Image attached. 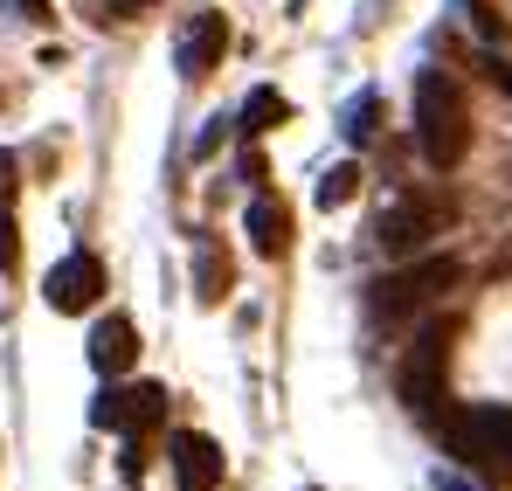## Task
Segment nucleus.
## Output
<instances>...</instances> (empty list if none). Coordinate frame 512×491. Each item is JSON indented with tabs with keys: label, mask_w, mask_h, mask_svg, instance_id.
I'll return each instance as SVG.
<instances>
[{
	"label": "nucleus",
	"mask_w": 512,
	"mask_h": 491,
	"mask_svg": "<svg viewBox=\"0 0 512 491\" xmlns=\"http://www.w3.org/2000/svg\"><path fill=\"white\" fill-rule=\"evenodd\" d=\"M416 146H423V160L436 173H450L464 160V146H471V111H464V90L450 83V70L416 77Z\"/></svg>",
	"instance_id": "nucleus-1"
},
{
	"label": "nucleus",
	"mask_w": 512,
	"mask_h": 491,
	"mask_svg": "<svg viewBox=\"0 0 512 491\" xmlns=\"http://www.w3.org/2000/svg\"><path fill=\"white\" fill-rule=\"evenodd\" d=\"M443 443H450L457 464H471V471L512 485V409L506 402H478V409L450 415V422H443Z\"/></svg>",
	"instance_id": "nucleus-2"
},
{
	"label": "nucleus",
	"mask_w": 512,
	"mask_h": 491,
	"mask_svg": "<svg viewBox=\"0 0 512 491\" xmlns=\"http://www.w3.org/2000/svg\"><path fill=\"white\" fill-rule=\"evenodd\" d=\"M457 284V263L450 256H423V263H409V270H395V277H381L374 284V319H409L416 305H429L436 291H450Z\"/></svg>",
	"instance_id": "nucleus-3"
},
{
	"label": "nucleus",
	"mask_w": 512,
	"mask_h": 491,
	"mask_svg": "<svg viewBox=\"0 0 512 491\" xmlns=\"http://www.w3.org/2000/svg\"><path fill=\"white\" fill-rule=\"evenodd\" d=\"M443 367H450V326H423L402 360V402L416 415H436L443 402Z\"/></svg>",
	"instance_id": "nucleus-4"
},
{
	"label": "nucleus",
	"mask_w": 512,
	"mask_h": 491,
	"mask_svg": "<svg viewBox=\"0 0 512 491\" xmlns=\"http://www.w3.org/2000/svg\"><path fill=\"white\" fill-rule=\"evenodd\" d=\"M160 415H167V388H160V381H139V388H104V395L90 402V422H97V429H125V436L153 429Z\"/></svg>",
	"instance_id": "nucleus-5"
},
{
	"label": "nucleus",
	"mask_w": 512,
	"mask_h": 491,
	"mask_svg": "<svg viewBox=\"0 0 512 491\" xmlns=\"http://www.w3.org/2000/svg\"><path fill=\"white\" fill-rule=\"evenodd\" d=\"M97 291H104V263H97L90 249H70V256L42 277L49 312H90V305H97Z\"/></svg>",
	"instance_id": "nucleus-6"
},
{
	"label": "nucleus",
	"mask_w": 512,
	"mask_h": 491,
	"mask_svg": "<svg viewBox=\"0 0 512 491\" xmlns=\"http://www.w3.org/2000/svg\"><path fill=\"white\" fill-rule=\"evenodd\" d=\"M173 457V478H180V491H215L222 485V443L215 436H201V429H180L167 443Z\"/></svg>",
	"instance_id": "nucleus-7"
},
{
	"label": "nucleus",
	"mask_w": 512,
	"mask_h": 491,
	"mask_svg": "<svg viewBox=\"0 0 512 491\" xmlns=\"http://www.w3.org/2000/svg\"><path fill=\"white\" fill-rule=\"evenodd\" d=\"M222 49H229V21H222L215 7L194 14L187 35H180V77H208V70L222 63Z\"/></svg>",
	"instance_id": "nucleus-8"
},
{
	"label": "nucleus",
	"mask_w": 512,
	"mask_h": 491,
	"mask_svg": "<svg viewBox=\"0 0 512 491\" xmlns=\"http://www.w3.org/2000/svg\"><path fill=\"white\" fill-rule=\"evenodd\" d=\"M132 360H139V326H132L125 312H111V319L90 326V367H97V374H125Z\"/></svg>",
	"instance_id": "nucleus-9"
},
{
	"label": "nucleus",
	"mask_w": 512,
	"mask_h": 491,
	"mask_svg": "<svg viewBox=\"0 0 512 491\" xmlns=\"http://www.w3.org/2000/svg\"><path fill=\"white\" fill-rule=\"evenodd\" d=\"M429 229H436V222H429V208H416V201H395V208L374 222V243L388 249V256H416V249L429 243Z\"/></svg>",
	"instance_id": "nucleus-10"
},
{
	"label": "nucleus",
	"mask_w": 512,
	"mask_h": 491,
	"mask_svg": "<svg viewBox=\"0 0 512 491\" xmlns=\"http://www.w3.org/2000/svg\"><path fill=\"white\" fill-rule=\"evenodd\" d=\"M243 229H250V249H256V256H284V243H291V215H284L277 201H263V194L250 201Z\"/></svg>",
	"instance_id": "nucleus-11"
},
{
	"label": "nucleus",
	"mask_w": 512,
	"mask_h": 491,
	"mask_svg": "<svg viewBox=\"0 0 512 491\" xmlns=\"http://www.w3.org/2000/svg\"><path fill=\"white\" fill-rule=\"evenodd\" d=\"M291 118V104L277 97V90H250V104H243V132H270V125H284Z\"/></svg>",
	"instance_id": "nucleus-12"
},
{
	"label": "nucleus",
	"mask_w": 512,
	"mask_h": 491,
	"mask_svg": "<svg viewBox=\"0 0 512 491\" xmlns=\"http://www.w3.org/2000/svg\"><path fill=\"white\" fill-rule=\"evenodd\" d=\"M360 194V166H333L326 180H319V208H346Z\"/></svg>",
	"instance_id": "nucleus-13"
},
{
	"label": "nucleus",
	"mask_w": 512,
	"mask_h": 491,
	"mask_svg": "<svg viewBox=\"0 0 512 491\" xmlns=\"http://www.w3.org/2000/svg\"><path fill=\"white\" fill-rule=\"evenodd\" d=\"M340 132L353 139V146H360V139L374 132V97H353V104H346V125H340Z\"/></svg>",
	"instance_id": "nucleus-14"
},
{
	"label": "nucleus",
	"mask_w": 512,
	"mask_h": 491,
	"mask_svg": "<svg viewBox=\"0 0 512 491\" xmlns=\"http://www.w3.org/2000/svg\"><path fill=\"white\" fill-rule=\"evenodd\" d=\"M14 263H21V236H14V215L0 208V277H7Z\"/></svg>",
	"instance_id": "nucleus-15"
},
{
	"label": "nucleus",
	"mask_w": 512,
	"mask_h": 491,
	"mask_svg": "<svg viewBox=\"0 0 512 491\" xmlns=\"http://www.w3.org/2000/svg\"><path fill=\"white\" fill-rule=\"evenodd\" d=\"M139 7H153V0H111V14L125 21V14H139Z\"/></svg>",
	"instance_id": "nucleus-16"
}]
</instances>
